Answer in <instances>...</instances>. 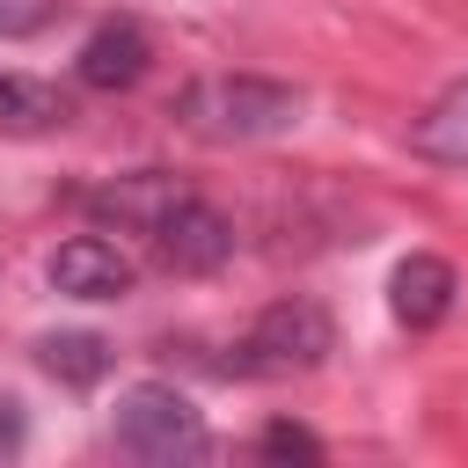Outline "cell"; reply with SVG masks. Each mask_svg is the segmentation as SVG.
<instances>
[{
    "instance_id": "obj_9",
    "label": "cell",
    "mask_w": 468,
    "mask_h": 468,
    "mask_svg": "<svg viewBox=\"0 0 468 468\" xmlns=\"http://www.w3.org/2000/svg\"><path fill=\"white\" fill-rule=\"evenodd\" d=\"M410 146H417L431 168H468V80H453V88L410 124Z\"/></svg>"
},
{
    "instance_id": "obj_4",
    "label": "cell",
    "mask_w": 468,
    "mask_h": 468,
    "mask_svg": "<svg viewBox=\"0 0 468 468\" xmlns=\"http://www.w3.org/2000/svg\"><path fill=\"white\" fill-rule=\"evenodd\" d=\"M154 249H161V263H168L176 278H212V271H227V263H234V219H227L212 197L183 190V197L161 212Z\"/></svg>"
},
{
    "instance_id": "obj_14",
    "label": "cell",
    "mask_w": 468,
    "mask_h": 468,
    "mask_svg": "<svg viewBox=\"0 0 468 468\" xmlns=\"http://www.w3.org/2000/svg\"><path fill=\"white\" fill-rule=\"evenodd\" d=\"M22 446H29V417H22L15 395H0V461H15Z\"/></svg>"
},
{
    "instance_id": "obj_2",
    "label": "cell",
    "mask_w": 468,
    "mask_h": 468,
    "mask_svg": "<svg viewBox=\"0 0 468 468\" xmlns=\"http://www.w3.org/2000/svg\"><path fill=\"white\" fill-rule=\"evenodd\" d=\"M110 431L132 461H154V468H176V461H205L212 453V431L205 417L190 410V395H176L168 380H132L110 410Z\"/></svg>"
},
{
    "instance_id": "obj_8",
    "label": "cell",
    "mask_w": 468,
    "mask_h": 468,
    "mask_svg": "<svg viewBox=\"0 0 468 468\" xmlns=\"http://www.w3.org/2000/svg\"><path fill=\"white\" fill-rule=\"evenodd\" d=\"M176 197H183V183H176V176L139 168V176H117V183L88 190V212H95V219H117V227H132V234H154V227H161V212H168Z\"/></svg>"
},
{
    "instance_id": "obj_10",
    "label": "cell",
    "mask_w": 468,
    "mask_h": 468,
    "mask_svg": "<svg viewBox=\"0 0 468 468\" xmlns=\"http://www.w3.org/2000/svg\"><path fill=\"white\" fill-rule=\"evenodd\" d=\"M37 366L58 380V388H95L110 373V336L95 329H58V336H37Z\"/></svg>"
},
{
    "instance_id": "obj_5",
    "label": "cell",
    "mask_w": 468,
    "mask_h": 468,
    "mask_svg": "<svg viewBox=\"0 0 468 468\" xmlns=\"http://www.w3.org/2000/svg\"><path fill=\"white\" fill-rule=\"evenodd\" d=\"M132 278H139L132 256H124L117 241H102V234H73V241L51 249V285H58L66 300H124Z\"/></svg>"
},
{
    "instance_id": "obj_3",
    "label": "cell",
    "mask_w": 468,
    "mask_h": 468,
    "mask_svg": "<svg viewBox=\"0 0 468 468\" xmlns=\"http://www.w3.org/2000/svg\"><path fill=\"white\" fill-rule=\"evenodd\" d=\"M329 351H336V322H329V307L307 300V292H292V300H271V307L249 322L234 366L278 380V373H314Z\"/></svg>"
},
{
    "instance_id": "obj_7",
    "label": "cell",
    "mask_w": 468,
    "mask_h": 468,
    "mask_svg": "<svg viewBox=\"0 0 468 468\" xmlns=\"http://www.w3.org/2000/svg\"><path fill=\"white\" fill-rule=\"evenodd\" d=\"M453 292H461V278H453V263L431 256V249H410V256L388 271V307H395L402 329H439V322L453 314Z\"/></svg>"
},
{
    "instance_id": "obj_6",
    "label": "cell",
    "mask_w": 468,
    "mask_h": 468,
    "mask_svg": "<svg viewBox=\"0 0 468 468\" xmlns=\"http://www.w3.org/2000/svg\"><path fill=\"white\" fill-rule=\"evenodd\" d=\"M146 66H154L146 29H139L132 15H117V22H102V29L80 44L73 80H80V88H95V95H117V88H139V80H146Z\"/></svg>"
},
{
    "instance_id": "obj_1",
    "label": "cell",
    "mask_w": 468,
    "mask_h": 468,
    "mask_svg": "<svg viewBox=\"0 0 468 468\" xmlns=\"http://www.w3.org/2000/svg\"><path fill=\"white\" fill-rule=\"evenodd\" d=\"M176 117H183V132H197L212 146H249V139H278L300 124V88L263 80V73H212L176 95Z\"/></svg>"
},
{
    "instance_id": "obj_13",
    "label": "cell",
    "mask_w": 468,
    "mask_h": 468,
    "mask_svg": "<svg viewBox=\"0 0 468 468\" xmlns=\"http://www.w3.org/2000/svg\"><path fill=\"white\" fill-rule=\"evenodd\" d=\"M51 15H58V0H0V44L51 29Z\"/></svg>"
},
{
    "instance_id": "obj_11",
    "label": "cell",
    "mask_w": 468,
    "mask_h": 468,
    "mask_svg": "<svg viewBox=\"0 0 468 468\" xmlns=\"http://www.w3.org/2000/svg\"><path fill=\"white\" fill-rule=\"evenodd\" d=\"M0 124H7V132H51V124H73V102H66L51 80L0 73Z\"/></svg>"
},
{
    "instance_id": "obj_12",
    "label": "cell",
    "mask_w": 468,
    "mask_h": 468,
    "mask_svg": "<svg viewBox=\"0 0 468 468\" xmlns=\"http://www.w3.org/2000/svg\"><path fill=\"white\" fill-rule=\"evenodd\" d=\"M256 453H263V461H322V439H314L307 424H292V417H271V424L256 431Z\"/></svg>"
}]
</instances>
